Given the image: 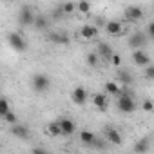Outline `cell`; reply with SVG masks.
I'll return each instance as SVG.
<instances>
[{
  "label": "cell",
  "instance_id": "obj_10",
  "mask_svg": "<svg viewBox=\"0 0 154 154\" xmlns=\"http://www.w3.org/2000/svg\"><path fill=\"white\" fill-rule=\"evenodd\" d=\"M11 134L20 138V140H27L29 138V127L27 125H20V123H15L11 125Z\"/></svg>",
  "mask_w": 154,
  "mask_h": 154
},
{
  "label": "cell",
  "instance_id": "obj_21",
  "mask_svg": "<svg viewBox=\"0 0 154 154\" xmlns=\"http://www.w3.org/2000/svg\"><path fill=\"white\" fill-rule=\"evenodd\" d=\"M47 134H49V136H62L58 122H51V123L47 125Z\"/></svg>",
  "mask_w": 154,
  "mask_h": 154
},
{
  "label": "cell",
  "instance_id": "obj_8",
  "mask_svg": "<svg viewBox=\"0 0 154 154\" xmlns=\"http://www.w3.org/2000/svg\"><path fill=\"white\" fill-rule=\"evenodd\" d=\"M58 125H60V132H62L63 136H71V134L76 131L74 122L69 120V118H62V120H58Z\"/></svg>",
  "mask_w": 154,
  "mask_h": 154
},
{
  "label": "cell",
  "instance_id": "obj_24",
  "mask_svg": "<svg viewBox=\"0 0 154 154\" xmlns=\"http://www.w3.org/2000/svg\"><path fill=\"white\" fill-rule=\"evenodd\" d=\"M91 147H94V149H98V150H103V149L107 147V143H105L102 138H94V141L91 143Z\"/></svg>",
  "mask_w": 154,
  "mask_h": 154
},
{
  "label": "cell",
  "instance_id": "obj_27",
  "mask_svg": "<svg viewBox=\"0 0 154 154\" xmlns=\"http://www.w3.org/2000/svg\"><path fill=\"white\" fill-rule=\"evenodd\" d=\"M141 107H143L145 112H152V111H154V103H152V100H145V102L141 103Z\"/></svg>",
  "mask_w": 154,
  "mask_h": 154
},
{
  "label": "cell",
  "instance_id": "obj_14",
  "mask_svg": "<svg viewBox=\"0 0 154 154\" xmlns=\"http://www.w3.org/2000/svg\"><path fill=\"white\" fill-rule=\"evenodd\" d=\"M105 134H107L109 143H112V145H120V143H122V134H120L116 129H112V127H105Z\"/></svg>",
  "mask_w": 154,
  "mask_h": 154
},
{
  "label": "cell",
  "instance_id": "obj_17",
  "mask_svg": "<svg viewBox=\"0 0 154 154\" xmlns=\"http://www.w3.org/2000/svg\"><path fill=\"white\" fill-rule=\"evenodd\" d=\"M105 29H107L109 35H120V33L123 31V26H122V22H118V20H111V22L105 24Z\"/></svg>",
  "mask_w": 154,
  "mask_h": 154
},
{
  "label": "cell",
  "instance_id": "obj_4",
  "mask_svg": "<svg viewBox=\"0 0 154 154\" xmlns=\"http://www.w3.org/2000/svg\"><path fill=\"white\" fill-rule=\"evenodd\" d=\"M147 44H149V38H147V35H145L143 31H136V33H132V35L129 36V45H131L134 51L145 47Z\"/></svg>",
  "mask_w": 154,
  "mask_h": 154
},
{
  "label": "cell",
  "instance_id": "obj_16",
  "mask_svg": "<svg viewBox=\"0 0 154 154\" xmlns=\"http://www.w3.org/2000/svg\"><path fill=\"white\" fill-rule=\"evenodd\" d=\"M80 35H82V38H85V40H91V38H94L96 35H98V27L96 26H82V29H80Z\"/></svg>",
  "mask_w": 154,
  "mask_h": 154
},
{
  "label": "cell",
  "instance_id": "obj_3",
  "mask_svg": "<svg viewBox=\"0 0 154 154\" xmlns=\"http://www.w3.org/2000/svg\"><path fill=\"white\" fill-rule=\"evenodd\" d=\"M33 22H35V13H33V9H31L29 6H22L20 11H18V24L24 26V27H27V26H33Z\"/></svg>",
  "mask_w": 154,
  "mask_h": 154
},
{
  "label": "cell",
  "instance_id": "obj_28",
  "mask_svg": "<svg viewBox=\"0 0 154 154\" xmlns=\"http://www.w3.org/2000/svg\"><path fill=\"white\" fill-rule=\"evenodd\" d=\"M4 120H6L8 123H11V125H15V123H17V114H15L13 111H9V112H8V114L4 116Z\"/></svg>",
  "mask_w": 154,
  "mask_h": 154
},
{
  "label": "cell",
  "instance_id": "obj_31",
  "mask_svg": "<svg viewBox=\"0 0 154 154\" xmlns=\"http://www.w3.org/2000/svg\"><path fill=\"white\" fill-rule=\"evenodd\" d=\"M111 63H112V65H116V67H118V65H122V56L114 53V54H112V58H111Z\"/></svg>",
  "mask_w": 154,
  "mask_h": 154
},
{
  "label": "cell",
  "instance_id": "obj_32",
  "mask_svg": "<svg viewBox=\"0 0 154 154\" xmlns=\"http://www.w3.org/2000/svg\"><path fill=\"white\" fill-rule=\"evenodd\" d=\"M31 154H49V150L44 149V147H35V149L31 150Z\"/></svg>",
  "mask_w": 154,
  "mask_h": 154
},
{
  "label": "cell",
  "instance_id": "obj_2",
  "mask_svg": "<svg viewBox=\"0 0 154 154\" xmlns=\"http://www.w3.org/2000/svg\"><path fill=\"white\" fill-rule=\"evenodd\" d=\"M8 42H9V45H11L15 51H18V53H22V51L27 49V42H26V38H24L20 33H17V31H13V33L8 35Z\"/></svg>",
  "mask_w": 154,
  "mask_h": 154
},
{
  "label": "cell",
  "instance_id": "obj_13",
  "mask_svg": "<svg viewBox=\"0 0 154 154\" xmlns=\"http://www.w3.org/2000/svg\"><path fill=\"white\" fill-rule=\"evenodd\" d=\"M132 149H134V152H136V154H145V152L150 149V138H147V136H145V138L138 140V141L134 143V147H132Z\"/></svg>",
  "mask_w": 154,
  "mask_h": 154
},
{
  "label": "cell",
  "instance_id": "obj_5",
  "mask_svg": "<svg viewBox=\"0 0 154 154\" xmlns=\"http://www.w3.org/2000/svg\"><path fill=\"white\" fill-rule=\"evenodd\" d=\"M47 38L54 45H69V42H71V38H69V35L65 31H53V33H49Z\"/></svg>",
  "mask_w": 154,
  "mask_h": 154
},
{
  "label": "cell",
  "instance_id": "obj_15",
  "mask_svg": "<svg viewBox=\"0 0 154 154\" xmlns=\"http://www.w3.org/2000/svg\"><path fill=\"white\" fill-rule=\"evenodd\" d=\"M118 80H120L122 87H131V85H132V82H134L131 71H118Z\"/></svg>",
  "mask_w": 154,
  "mask_h": 154
},
{
  "label": "cell",
  "instance_id": "obj_22",
  "mask_svg": "<svg viewBox=\"0 0 154 154\" xmlns=\"http://www.w3.org/2000/svg\"><path fill=\"white\" fill-rule=\"evenodd\" d=\"M9 111H11V109H9V102H8L6 98H0V116L4 118Z\"/></svg>",
  "mask_w": 154,
  "mask_h": 154
},
{
  "label": "cell",
  "instance_id": "obj_26",
  "mask_svg": "<svg viewBox=\"0 0 154 154\" xmlns=\"http://www.w3.org/2000/svg\"><path fill=\"white\" fill-rule=\"evenodd\" d=\"M74 9H76V6H74V4H71V2H69V4H63V6H62V11H63V15H71V13H72Z\"/></svg>",
  "mask_w": 154,
  "mask_h": 154
},
{
  "label": "cell",
  "instance_id": "obj_1",
  "mask_svg": "<svg viewBox=\"0 0 154 154\" xmlns=\"http://www.w3.org/2000/svg\"><path fill=\"white\" fill-rule=\"evenodd\" d=\"M31 85H33V91H35V93H47L49 87H51V80H49V76L38 72V74L33 76Z\"/></svg>",
  "mask_w": 154,
  "mask_h": 154
},
{
  "label": "cell",
  "instance_id": "obj_18",
  "mask_svg": "<svg viewBox=\"0 0 154 154\" xmlns=\"http://www.w3.org/2000/svg\"><path fill=\"white\" fill-rule=\"evenodd\" d=\"M33 26H35L38 31H45V29H47V18H45L44 15H35Z\"/></svg>",
  "mask_w": 154,
  "mask_h": 154
},
{
  "label": "cell",
  "instance_id": "obj_9",
  "mask_svg": "<svg viewBox=\"0 0 154 154\" xmlns=\"http://www.w3.org/2000/svg\"><path fill=\"white\" fill-rule=\"evenodd\" d=\"M71 98H72V102H74L76 105H84V103L87 102V91H85V87H80V85L74 87Z\"/></svg>",
  "mask_w": 154,
  "mask_h": 154
},
{
  "label": "cell",
  "instance_id": "obj_23",
  "mask_svg": "<svg viewBox=\"0 0 154 154\" xmlns=\"http://www.w3.org/2000/svg\"><path fill=\"white\" fill-rule=\"evenodd\" d=\"M85 60H87V65H91V67H96L98 65V54L96 53H89L85 56Z\"/></svg>",
  "mask_w": 154,
  "mask_h": 154
},
{
  "label": "cell",
  "instance_id": "obj_7",
  "mask_svg": "<svg viewBox=\"0 0 154 154\" xmlns=\"http://www.w3.org/2000/svg\"><path fill=\"white\" fill-rule=\"evenodd\" d=\"M132 60H134V63L136 65H140V67H147V65H150V56L143 51V49H136L134 53H132Z\"/></svg>",
  "mask_w": 154,
  "mask_h": 154
},
{
  "label": "cell",
  "instance_id": "obj_6",
  "mask_svg": "<svg viewBox=\"0 0 154 154\" xmlns=\"http://www.w3.org/2000/svg\"><path fill=\"white\" fill-rule=\"evenodd\" d=\"M125 18L131 20V22L141 20V18H143V9H141L140 6H129V8L125 9Z\"/></svg>",
  "mask_w": 154,
  "mask_h": 154
},
{
  "label": "cell",
  "instance_id": "obj_29",
  "mask_svg": "<svg viewBox=\"0 0 154 154\" xmlns=\"http://www.w3.org/2000/svg\"><path fill=\"white\" fill-rule=\"evenodd\" d=\"M145 35H147V38H149V40H152V38H154V22H150V24L147 26V33H145Z\"/></svg>",
  "mask_w": 154,
  "mask_h": 154
},
{
  "label": "cell",
  "instance_id": "obj_25",
  "mask_svg": "<svg viewBox=\"0 0 154 154\" xmlns=\"http://www.w3.org/2000/svg\"><path fill=\"white\" fill-rule=\"evenodd\" d=\"M76 9H78L80 13H89L91 11V4L89 2H80L78 6H76Z\"/></svg>",
  "mask_w": 154,
  "mask_h": 154
},
{
  "label": "cell",
  "instance_id": "obj_12",
  "mask_svg": "<svg viewBox=\"0 0 154 154\" xmlns=\"http://www.w3.org/2000/svg\"><path fill=\"white\" fill-rule=\"evenodd\" d=\"M93 103H94L96 109L105 111L107 105H109V98H107V94H103V93H96V94L93 96Z\"/></svg>",
  "mask_w": 154,
  "mask_h": 154
},
{
  "label": "cell",
  "instance_id": "obj_20",
  "mask_svg": "<svg viewBox=\"0 0 154 154\" xmlns=\"http://www.w3.org/2000/svg\"><path fill=\"white\" fill-rule=\"evenodd\" d=\"M105 93H109V94H114V96H118V93H120V85L116 84V82H105Z\"/></svg>",
  "mask_w": 154,
  "mask_h": 154
},
{
  "label": "cell",
  "instance_id": "obj_11",
  "mask_svg": "<svg viewBox=\"0 0 154 154\" xmlns=\"http://www.w3.org/2000/svg\"><path fill=\"white\" fill-rule=\"evenodd\" d=\"M112 54H114V51H112V47H111L107 42H100V44H98V56H102L103 60L111 62Z\"/></svg>",
  "mask_w": 154,
  "mask_h": 154
},
{
  "label": "cell",
  "instance_id": "obj_19",
  "mask_svg": "<svg viewBox=\"0 0 154 154\" xmlns=\"http://www.w3.org/2000/svg\"><path fill=\"white\" fill-rule=\"evenodd\" d=\"M94 138H96V134L91 132V131H82V132H80V141L85 143V145H91V143L94 141Z\"/></svg>",
  "mask_w": 154,
  "mask_h": 154
},
{
  "label": "cell",
  "instance_id": "obj_33",
  "mask_svg": "<svg viewBox=\"0 0 154 154\" xmlns=\"http://www.w3.org/2000/svg\"><path fill=\"white\" fill-rule=\"evenodd\" d=\"M62 17H63L62 6H60V8H56V9H53V18H62Z\"/></svg>",
  "mask_w": 154,
  "mask_h": 154
},
{
  "label": "cell",
  "instance_id": "obj_30",
  "mask_svg": "<svg viewBox=\"0 0 154 154\" xmlns=\"http://www.w3.org/2000/svg\"><path fill=\"white\" fill-rule=\"evenodd\" d=\"M145 76H147L149 80H152V78H154V65H152V63H150V65H147V69H145Z\"/></svg>",
  "mask_w": 154,
  "mask_h": 154
}]
</instances>
